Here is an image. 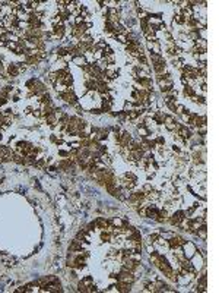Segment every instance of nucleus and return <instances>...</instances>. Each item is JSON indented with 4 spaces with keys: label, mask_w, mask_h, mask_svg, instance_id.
Here are the masks:
<instances>
[{
    "label": "nucleus",
    "mask_w": 219,
    "mask_h": 293,
    "mask_svg": "<svg viewBox=\"0 0 219 293\" xmlns=\"http://www.w3.org/2000/svg\"><path fill=\"white\" fill-rule=\"evenodd\" d=\"M60 97H61V98H63L66 103H69V104H73V106H76V104H78V98H76L75 93H73V91H70V89L60 93Z\"/></svg>",
    "instance_id": "f257e3e1"
},
{
    "label": "nucleus",
    "mask_w": 219,
    "mask_h": 293,
    "mask_svg": "<svg viewBox=\"0 0 219 293\" xmlns=\"http://www.w3.org/2000/svg\"><path fill=\"white\" fill-rule=\"evenodd\" d=\"M190 38H193V40H199V32H197V31L190 32Z\"/></svg>",
    "instance_id": "a878e982"
},
{
    "label": "nucleus",
    "mask_w": 219,
    "mask_h": 293,
    "mask_svg": "<svg viewBox=\"0 0 219 293\" xmlns=\"http://www.w3.org/2000/svg\"><path fill=\"white\" fill-rule=\"evenodd\" d=\"M156 239H158V235H150V236H149V240H150V242H155Z\"/></svg>",
    "instance_id": "cd10ccee"
},
{
    "label": "nucleus",
    "mask_w": 219,
    "mask_h": 293,
    "mask_svg": "<svg viewBox=\"0 0 219 293\" xmlns=\"http://www.w3.org/2000/svg\"><path fill=\"white\" fill-rule=\"evenodd\" d=\"M3 72H5V67H3L2 63H0V75H3Z\"/></svg>",
    "instance_id": "7c9ffc66"
},
{
    "label": "nucleus",
    "mask_w": 219,
    "mask_h": 293,
    "mask_svg": "<svg viewBox=\"0 0 219 293\" xmlns=\"http://www.w3.org/2000/svg\"><path fill=\"white\" fill-rule=\"evenodd\" d=\"M181 268L184 270L186 273H193V271H194V267H193L191 262H190L188 259H186V258L181 259Z\"/></svg>",
    "instance_id": "6e6552de"
},
{
    "label": "nucleus",
    "mask_w": 219,
    "mask_h": 293,
    "mask_svg": "<svg viewBox=\"0 0 219 293\" xmlns=\"http://www.w3.org/2000/svg\"><path fill=\"white\" fill-rule=\"evenodd\" d=\"M152 67H153V71H155L156 73H162L165 71V62H159V63H152Z\"/></svg>",
    "instance_id": "9d476101"
},
{
    "label": "nucleus",
    "mask_w": 219,
    "mask_h": 293,
    "mask_svg": "<svg viewBox=\"0 0 219 293\" xmlns=\"http://www.w3.org/2000/svg\"><path fill=\"white\" fill-rule=\"evenodd\" d=\"M165 120H167V123H165L167 129H169V130H174V129H175V125H177V123H174V120H172L171 117H165Z\"/></svg>",
    "instance_id": "f3484780"
},
{
    "label": "nucleus",
    "mask_w": 219,
    "mask_h": 293,
    "mask_svg": "<svg viewBox=\"0 0 219 293\" xmlns=\"http://www.w3.org/2000/svg\"><path fill=\"white\" fill-rule=\"evenodd\" d=\"M34 116H37V117H39V116H42L41 113H39V110H35L34 111Z\"/></svg>",
    "instance_id": "c85d7f7f"
},
{
    "label": "nucleus",
    "mask_w": 219,
    "mask_h": 293,
    "mask_svg": "<svg viewBox=\"0 0 219 293\" xmlns=\"http://www.w3.org/2000/svg\"><path fill=\"white\" fill-rule=\"evenodd\" d=\"M145 199V194L143 192H137V194H131L130 195V201L131 202H140Z\"/></svg>",
    "instance_id": "f8f14e48"
},
{
    "label": "nucleus",
    "mask_w": 219,
    "mask_h": 293,
    "mask_svg": "<svg viewBox=\"0 0 219 293\" xmlns=\"http://www.w3.org/2000/svg\"><path fill=\"white\" fill-rule=\"evenodd\" d=\"M114 287H116L117 292H123V293H126V292H130V290H131V283H127V281H118V284L114 286Z\"/></svg>",
    "instance_id": "423d86ee"
},
{
    "label": "nucleus",
    "mask_w": 219,
    "mask_h": 293,
    "mask_svg": "<svg viewBox=\"0 0 219 293\" xmlns=\"http://www.w3.org/2000/svg\"><path fill=\"white\" fill-rule=\"evenodd\" d=\"M101 239L104 242H110V239H111V233H110V232H102L101 233Z\"/></svg>",
    "instance_id": "412c9836"
},
{
    "label": "nucleus",
    "mask_w": 219,
    "mask_h": 293,
    "mask_svg": "<svg viewBox=\"0 0 219 293\" xmlns=\"http://www.w3.org/2000/svg\"><path fill=\"white\" fill-rule=\"evenodd\" d=\"M184 95H188V97H194V91H193V88L186 85L184 86Z\"/></svg>",
    "instance_id": "6ab92c4d"
},
{
    "label": "nucleus",
    "mask_w": 219,
    "mask_h": 293,
    "mask_svg": "<svg viewBox=\"0 0 219 293\" xmlns=\"http://www.w3.org/2000/svg\"><path fill=\"white\" fill-rule=\"evenodd\" d=\"M78 292H88V286H86L83 281H79V284H78Z\"/></svg>",
    "instance_id": "5701e85b"
},
{
    "label": "nucleus",
    "mask_w": 219,
    "mask_h": 293,
    "mask_svg": "<svg viewBox=\"0 0 219 293\" xmlns=\"http://www.w3.org/2000/svg\"><path fill=\"white\" fill-rule=\"evenodd\" d=\"M80 243H82V242H79L78 239H76V240H73V242L70 243V246H69V251H70V252H73V254H75V252H78V251H80V249H82V245H80Z\"/></svg>",
    "instance_id": "1a4fd4ad"
},
{
    "label": "nucleus",
    "mask_w": 219,
    "mask_h": 293,
    "mask_svg": "<svg viewBox=\"0 0 219 293\" xmlns=\"http://www.w3.org/2000/svg\"><path fill=\"white\" fill-rule=\"evenodd\" d=\"M91 113H95V115H99V113H101V110H98V108H94V110H92V111H91Z\"/></svg>",
    "instance_id": "c756f323"
},
{
    "label": "nucleus",
    "mask_w": 219,
    "mask_h": 293,
    "mask_svg": "<svg viewBox=\"0 0 219 293\" xmlns=\"http://www.w3.org/2000/svg\"><path fill=\"white\" fill-rule=\"evenodd\" d=\"M145 214H146V217H150V218H156L158 217V214H159V211L155 208V207H149L146 211H145Z\"/></svg>",
    "instance_id": "9b49d317"
},
{
    "label": "nucleus",
    "mask_w": 219,
    "mask_h": 293,
    "mask_svg": "<svg viewBox=\"0 0 219 293\" xmlns=\"http://www.w3.org/2000/svg\"><path fill=\"white\" fill-rule=\"evenodd\" d=\"M85 86H86L88 91H97V79H94V78H86Z\"/></svg>",
    "instance_id": "0eeeda50"
},
{
    "label": "nucleus",
    "mask_w": 219,
    "mask_h": 293,
    "mask_svg": "<svg viewBox=\"0 0 219 293\" xmlns=\"http://www.w3.org/2000/svg\"><path fill=\"white\" fill-rule=\"evenodd\" d=\"M41 103H44V104H50V103H51V97H50L48 94L44 93V94L41 95Z\"/></svg>",
    "instance_id": "aec40b11"
},
{
    "label": "nucleus",
    "mask_w": 219,
    "mask_h": 293,
    "mask_svg": "<svg viewBox=\"0 0 219 293\" xmlns=\"http://www.w3.org/2000/svg\"><path fill=\"white\" fill-rule=\"evenodd\" d=\"M113 277H116L118 281H127V283H133V280H135L131 271H129V270H124V268H123V271H121L118 276H113Z\"/></svg>",
    "instance_id": "f03ea898"
},
{
    "label": "nucleus",
    "mask_w": 219,
    "mask_h": 293,
    "mask_svg": "<svg viewBox=\"0 0 219 293\" xmlns=\"http://www.w3.org/2000/svg\"><path fill=\"white\" fill-rule=\"evenodd\" d=\"M53 35L56 38H63L64 37V27L60 24H54V28H53Z\"/></svg>",
    "instance_id": "39448f33"
},
{
    "label": "nucleus",
    "mask_w": 219,
    "mask_h": 293,
    "mask_svg": "<svg viewBox=\"0 0 219 293\" xmlns=\"http://www.w3.org/2000/svg\"><path fill=\"white\" fill-rule=\"evenodd\" d=\"M95 226H98L99 229H107L110 226V221L108 220H104V218H98L95 221Z\"/></svg>",
    "instance_id": "ddd939ff"
},
{
    "label": "nucleus",
    "mask_w": 219,
    "mask_h": 293,
    "mask_svg": "<svg viewBox=\"0 0 219 293\" xmlns=\"http://www.w3.org/2000/svg\"><path fill=\"white\" fill-rule=\"evenodd\" d=\"M67 53H69V51H67V49H63V47L57 50V54H58V56H66Z\"/></svg>",
    "instance_id": "393cba45"
},
{
    "label": "nucleus",
    "mask_w": 219,
    "mask_h": 293,
    "mask_svg": "<svg viewBox=\"0 0 219 293\" xmlns=\"http://www.w3.org/2000/svg\"><path fill=\"white\" fill-rule=\"evenodd\" d=\"M46 119H47V123H48V125L54 126V123H56V116H54V115H48V116H46Z\"/></svg>",
    "instance_id": "4be33fe9"
},
{
    "label": "nucleus",
    "mask_w": 219,
    "mask_h": 293,
    "mask_svg": "<svg viewBox=\"0 0 219 293\" xmlns=\"http://www.w3.org/2000/svg\"><path fill=\"white\" fill-rule=\"evenodd\" d=\"M105 31L108 34H114V24L110 21H105Z\"/></svg>",
    "instance_id": "dca6fc26"
},
{
    "label": "nucleus",
    "mask_w": 219,
    "mask_h": 293,
    "mask_svg": "<svg viewBox=\"0 0 219 293\" xmlns=\"http://www.w3.org/2000/svg\"><path fill=\"white\" fill-rule=\"evenodd\" d=\"M175 21H177V22H178V24H184V22H186L184 16H181V15H180V16H177V18H175Z\"/></svg>",
    "instance_id": "bb28decb"
},
{
    "label": "nucleus",
    "mask_w": 219,
    "mask_h": 293,
    "mask_svg": "<svg viewBox=\"0 0 219 293\" xmlns=\"http://www.w3.org/2000/svg\"><path fill=\"white\" fill-rule=\"evenodd\" d=\"M7 72H9V75H12V76H18L19 69H18V66H16V65H10V66L7 67Z\"/></svg>",
    "instance_id": "2eb2a0df"
},
{
    "label": "nucleus",
    "mask_w": 219,
    "mask_h": 293,
    "mask_svg": "<svg viewBox=\"0 0 219 293\" xmlns=\"http://www.w3.org/2000/svg\"><path fill=\"white\" fill-rule=\"evenodd\" d=\"M184 220V213L183 211H178V213H175L172 215V218L169 220V223L172 224V226H178V224H181V221Z\"/></svg>",
    "instance_id": "20e7f679"
},
{
    "label": "nucleus",
    "mask_w": 219,
    "mask_h": 293,
    "mask_svg": "<svg viewBox=\"0 0 219 293\" xmlns=\"http://www.w3.org/2000/svg\"><path fill=\"white\" fill-rule=\"evenodd\" d=\"M137 79V82L140 84V88L143 86V89L145 88H149V85H150V79L149 78H143V76H140V78H136Z\"/></svg>",
    "instance_id": "4468645a"
},
{
    "label": "nucleus",
    "mask_w": 219,
    "mask_h": 293,
    "mask_svg": "<svg viewBox=\"0 0 219 293\" xmlns=\"http://www.w3.org/2000/svg\"><path fill=\"white\" fill-rule=\"evenodd\" d=\"M184 243H186V240H184L181 236H174V237H171L169 242H168V245L172 248V249H175V248H180V246L184 245Z\"/></svg>",
    "instance_id": "7ed1b4c3"
},
{
    "label": "nucleus",
    "mask_w": 219,
    "mask_h": 293,
    "mask_svg": "<svg viewBox=\"0 0 219 293\" xmlns=\"http://www.w3.org/2000/svg\"><path fill=\"white\" fill-rule=\"evenodd\" d=\"M174 257L177 258V259H180V261L186 258V257H184V254H183V251H178V252H175V254H174Z\"/></svg>",
    "instance_id": "b1692460"
},
{
    "label": "nucleus",
    "mask_w": 219,
    "mask_h": 293,
    "mask_svg": "<svg viewBox=\"0 0 219 293\" xmlns=\"http://www.w3.org/2000/svg\"><path fill=\"white\" fill-rule=\"evenodd\" d=\"M73 62L76 63V65H79V66H83L86 62H85V57L80 54V56H76V57H73Z\"/></svg>",
    "instance_id": "a211bd4d"
}]
</instances>
